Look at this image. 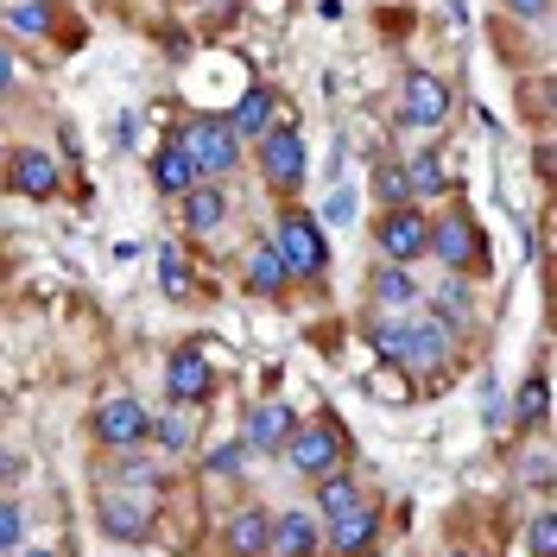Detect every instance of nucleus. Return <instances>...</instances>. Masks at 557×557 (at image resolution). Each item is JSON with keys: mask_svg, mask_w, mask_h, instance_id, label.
<instances>
[{"mask_svg": "<svg viewBox=\"0 0 557 557\" xmlns=\"http://www.w3.org/2000/svg\"><path fill=\"white\" fill-rule=\"evenodd\" d=\"M177 146H184V159L197 165V177H228L242 165V134L228 127V114H197V121H184V127H177Z\"/></svg>", "mask_w": 557, "mask_h": 557, "instance_id": "f257e3e1", "label": "nucleus"}, {"mask_svg": "<svg viewBox=\"0 0 557 557\" xmlns=\"http://www.w3.org/2000/svg\"><path fill=\"white\" fill-rule=\"evenodd\" d=\"M273 247H278V260H285L292 278H323L330 273V235H323V222H317L311 209H285Z\"/></svg>", "mask_w": 557, "mask_h": 557, "instance_id": "f03ea898", "label": "nucleus"}, {"mask_svg": "<svg viewBox=\"0 0 557 557\" xmlns=\"http://www.w3.org/2000/svg\"><path fill=\"white\" fill-rule=\"evenodd\" d=\"M278 456L292 462V475L323 482V475H336V469L348 462V444H343V431H336L330 418H311V424H292V437L278 444Z\"/></svg>", "mask_w": 557, "mask_h": 557, "instance_id": "7ed1b4c3", "label": "nucleus"}, {"mask_svg": "<svg viewBox=\"0 0 557 557\" xmlns=\"http://www.w3.org/2000/svg\"><path fill=\"white\" fill-rule=\"evenodd\" d=\"M424 253L431 260H444V273H482L487 260H482V235H475V222L462 215V209H444L437 222H431V235H424Z\"/></svg>", "mask_w": 557, "mask_h": 557, "instance_id": "20e7f679", "label": "nucleus"}, {"mask_svg": "<svg viewBox=\"0 0 557 557\" xmlns=\"http://www.w3.org/2000/svg\"><path fill=\"white\" fill-rule=\"evenodd\" d=\"M450 108H456V96H450L444 76H431V70H412V76H406V89H399V121H406L412 134H437V127L450 121Z\"/></svg>", "mask_w": 557, "mask_h": 557, "instance_id": "39448f33", "label": "nucleus"}, {"mask_svg": "<svg viewBox=\"0 0 557 557\" xmlns=\"http://www.w3.org/2000/svg\"><path fill=\"white\" fill-rule=\"evenodd\" d=\"M424 235H431V222H424V209L412 203H393L374 222V242H381V253L393 260V267H412V260H424Z\"/></svg>", "mask_w": 557, "mask_h": 557, "instance_id": "423d86ee", "label": "nucleus"}, {"mask_svg": "<svg viewBox=\"0 0 557 557\" xmlns=\"http://www.w3.org/2000/svg\"><path fill=\"white\" fill-rule=\"evenodd\" d=\"M260 177L273 184L278 197H292L305 184V134L298 127H267L260 134Z\"/></svg>", "mask_w": 557, "mask_h": 557, "instance_id": "0eeeda50", "label": "nucleus"}, {"mask_svg": "<svg viewBox=\"0 0 557 557\" xmlns=\"http://www.w3.org/2000/svg\"><path fill=\"white\" fill-rule=\"evenodd\" d=\"M152 500H159V494H127V487H108L96 520H102L108 539H121V545H146V539H152Z\"/></svg>", "mask_w": 557, "mask_h": 557, "instance_id": "6e6552de", "label": "nucleus"}, {"mask_svg": "<svg viewBox=\"0 0 557 557\" xmlns=\"http://www.w3.org/2000/svg\"><path fill=\"white\" fill-rule=\"evenodd\" d=\"M96 437H102L108 450H139L152 437V412L139 399H127V393H114V399L96 406Z\"/></svg>", "mask_w": 557, "mask_h": 557, "instance_id": "1a4fd4ad", "label": "nucleus"}, {"mask_svg": "<svg viewBox=\"0 0 557 557\" xmlns=\"http://www.w3.org/2000/svg\"><path fill=\"white\" fill-rule=\"evenodd\" d=\"M165 386H172L177 406H209V393H215V361H209V348L184 343L165 361Z\"/></svg>", "mask_w": 557, "mask_h": 557, "instance_id": "9d476101", "label": "nucleus"}, {"mask_svg": "<svg viewBox=\"0 0 557 557\" xmlns=\"http://www.w3.org/2000/svg\"><path fill=\"white\" fill-rule=\"evenodd\" d=\"M58 152H45V146H20L13 159H7V190H20V197H58Z\"/></svg>", "mask_w": 557, "mask_h": 557, "instance_id": "9b49d317", "label": "nucleus"}, {"mask_svg": "<svg viewBox=\"0 0 557 557\" xmlns=\"http://www.w3.org/2000/svg\"><path fill=\"white\" fill-rule=\"evenodd\" d=\"M374 539H381V513H374V500H368V494H361L348 513H336V520H330V552H336V557L374 552Z\"/></svg>", "mask_w": 557, "mask_h": 557, "instance_id": "f8f14e48", "label": "nucleus"}, {"mask_svg": "<svg viewBox=\"0 0 557 557\" xmlns=\"http://www.w3.org/2000/svg\"><path fill=\"white\" fill-rule=\"evenodd\" d=\"M368 298H374V311H381V317H406V311H418V305H424V292H418L412 267H393V260L374 273Z\"/></svg>", "mask_w": 557, "mask_h": 557, "instance_id": "ddd939ff", "label": "nucleus"}, {"mask_svg": "<svg viewBox=\"0 0 557 557\" xmlns=\"http://www.w3.org/2000/svg\"><path fill=\"white\" fill-rule=\"evenodd\" d=\"M292 424H298V412L285 406V399H260L253 412H247V424H242V437H247V450H278L285 437H292Z\"/></svg>", "mask_w": 557, "mask_h": 557, "instance_id": "4468645a", "label": "nucleus"}, {"mask_svg": "<svg viewBox=\"0 0 557 557\" xmlns=\"http://www.w3.org/2000/svg\"><path fill=\"white\" fill-rule=\"evenodd\" d=\"M273 552L278 557H317L323 552V525H317L311 507H292L273 520Z\"/></svg>", "mask_w": 557, "mask_h": 557, "instance_id": "2eb2a0df", "label": "nucleus"}, {"mask_svg": "<svg viewBox=\"0 0 557 557\" xmlns=\"http://www.w3.org/2000/svg\"><path fill=\"white\" fill-rule=\"evenodd\" d=\"M273 552V513L267 507H235L228 513V557H267Z\"/></svg>", "mask_w": 557, "mask_h": 557, "instance_id": "dca6fc26", "label": "nucleus"}, {"mask_svg": "<svg viewBox=\"0 0 557 557\" xmlns=\"http://www.w3.org/2000/svg\"><path fill=\"white\" fill-rule=\"evenodd\" d=\"M222 222H228V197H222V184H215V177H197V184H190V190H184V228H190V235H209V228H222Z\"/></svg>", "mask_w": 557, "mask_h": 557, "instance_id": "f3484780", "label": "nucleus"}, {"mask_svg": "<svg viewBox=\"0 0 557 557\" xmlns=\"http://www.w3.org/2000/svg\"><path fill=\"white\" fill-rule=\"evenodd\" d=\"M469 311H475V292H469V278H462V273H444V285L431 292V317H437L444 330H469Z\"/></svg>", "mask_w": 557, "mask_h": 557, "instance_id": "a211bd4d", "label": "nucleus"}, {"mask_svg": "<svg viewBox=\"0 0 557 557\" xmlns=\"http://www.w3.org/2000/svg\"><path fill=\"white\" fill-rule=\"evenodd\" d=\"M285 285H292V273H285L278 247L260 242L253 253H247V292H260V298H285Z\"/></svg>", "mask_w": 557, "mask_h": 557, "instance_id": "6ab92c4d", "label": "nucleus"}, {"mask_svg": "<svg viewBox=\"0 0 557 557\" xmlns=\"http://www.w3.org/2000/svg\"><path fill=\"white\" fill-rule=\"evenodd\" d=\"M273 114H278V96L267 89V83H253V89L242 96V108L228 114V127H235L242 139H260L267 127H273Z\"/></svg>", "mask_w": 557, "mask_h": 557, "instance_id": "aec40b11", "label": "nucleus"}, {"mask_svg": "<svg viewBox=\"0 0 557 557\" xmlns=\"http://www.w3.org/2000/svg\"><path fill=\"white\" fill-rule=\"evenodd\" d=\"M152 184H159V190H165V197H184V190H190V184H197V165H190V159H184V146H159V152H152Z\"/></svg>", "mask_w": 557, "mask_h": 557, "instance_id": "412c9836", "label": "nucleus"}, {"mask_svg": "<svg viewBox=\"0 0 557 557\" xmlns=\"http://www.w3.org/2000/svg\"><path fill=\"white\" fill-rule=\"evenodd\" d=\"M355 500H361V482L336 469V475H323V482H317V507H311V513H323V520H336V513H348Z\"/></svg>", "mask_w": 557, "mask_h": 557, "instance_id": "4be33fe9", "label": "nucleus"}, {"mask_svg": "<svg viewBox=\"0 0 557 557\" xmlns=\"http://www.w3.org/2000/svg\"><path fill=\"white\" fill-rule=\"evenodd\" d=\"M159 462L152 456H139V450H127L121 462H114V487H134V494H159Z\"/></svg>", "mask_w": 557, "mask_h": 557, "instance_id": "5701e85b", "label": "nucleus"}, {"mask_svg": "<svg viewBox=\"0 0 557 557\" xmlns=\"http://www.w3.org/2000/svg\"><path fill=\"white\" fill-rule=\"evenodd\" d=\"M7 26L26 33V38H45L58 26V7H51V0H20V7H7Z\"/></svg>", "mask_w": 557, "mask_h": 557, "instance_id": "b1692460", "label": "nucleus"}, {"mask_svg": "<svg viewBox=\"0 0 557 557\" xmlns=\"http://www.w3.org/2000/svg\"><path fill=\"white\" fill-rule=\"evenodd\" d=\"M513 406H520L525 424H545V418H552V381H545V374L532 368V374L520 381V393H513Z\"/></svg>", "mask_w": 557, "mask_h": 557, "instance_id": "393cba45", "label": "nucleus"}, {"mask_svg": "<svg viewBox=\"0 0 557 557\" xmlns=\"http://www.w3.org/2000/svg\"><path fill=\"white\" fill-rule=\"evenodd\" d=\"M406 190H412V197H437V190H444L437 152H412V159H406Z\"/></svg>", "mask_w": 557, "mask_h": 557, "instance_id": "a878e982", "label": "nucleus"}, {"mask_svg": "<svg viewBox=\"0 0 557 557\" xmlns=\"http://www.w3.org/2000/svg\"><path fill=\"white\" fill-rule=\"evenodd\" d=\"M247 456H253V450H247V437H228V444H215V450H209L203 469L215 475V482H235V475L247 469Z\"/></svg>", "mask_w": 557, "mask_h": 557, "instance_id": "bb28decb", "label": "nucleus"}, {"mask_svg": "<svg viewBox=\"0 0 557 557\" xmlns=\"http://www.w3.org/2000/svg\"><path fill=\"white\" fill-rule=\"evenodd\" d=\"M159 285H165V298H184L190 292V273H184V253L177 247H159Z\"/></svg>", "mask_w": 557, "mask_h": 557, "instance_id": "cd10ccee", "label": "nucleus"}, {"mask_svg": "<svg viewBox=\"0 0 557 557\" xmlns=\"http://www.w3.org/2000/svg\"><path fill=\"white\" fill-rule=\"evenodd\" d=\"M525 545H532V557H557V513H532Z\"/></svg>", "mask_w": 557, "mask_h": 557, "instance_id": "c85d7f7f", "label": "nucleus"}, {"mask_svg": "<svg viewBox=\"0 0 557 557\" xmlns=\"http://www.w3.org/2000/svg\"><path fill=\"white\" fill-rule=\"evenodd\" d=\"M374 190H381V203H412V190H406V165H381V177H374Z\"/></svg>", "mask_w": 557, "mask_h": 557, "instance_id": "c756f323", "label": "nucleus"}, {"mask_svg": "<svg viewBox=\"0 0 557 557\" xmlns=\"http://www.w3.org/2000/svg\"><path fill=\"white\" fill-rule=\"evenodd\" d=\"M20 532H26V513H20L13 500H0V557L20 545Z\"/></svg>", "mask_w": 557, "mask_h": 557, "instance_id": "7c9ffc66", "label": "nucleus"}, {"mask_svg": "<svg viewBox=\"0 0 557 557\" xmlns=\"http://www.w3.org/2000/svg\"><path fill=\"white\" fill-rule=\"evenodd\" d=\"M152 431H159L165 450H184V444H190V424H184V418H152Z\"/></svg>", "mask_w": 557, "mask_h": 557, "instance_id": "2f4dec72", "label": "nucleus"}, {"mask_svg": "<svg viewBox=\"0 0 557 557\" xmlns=\"http://www.w3.org/2000/svg\"><path fill=\"white\" fill-rule=\"evenodd\" d=\"M525 482H532V487H552V456H545V450L525 456Z\"/></svg>", "mask_w": 557, "mask_h": 557, "instance_id": "473e14b6", "label": "nucleus"}, {"mask_svg": "<svg viewBox=\"0 0 557 557\" xmlns=\"http://www.w3.org/2000/svg\"><path fill=\"white\" fill-rule=\"evenodd\" d=\"M348 215H355V197H348V190H336V197L323 203V222H348Z\"/></svg>", "mask_w": 557, "mask_h": 557, "instance_id": "72a5a7b5", "label": "nucleus"}, {"mask_svg": "<svg viewBox=\"0 0 557 557\" xmlns=\"http://www.w3.org/2000/svg\"><path fill=\"white\" fill-rule=\"evenodd\" d=\"M507 7H513L520 20H545V13H552V0H507Z\"/></svg>", "mask_w": 557, "mask_h": 557, "instance_id": "f704fd0d", "label": "nucleus"}, {"mask_svg": "<svg viewBox=\"0 0 557 557\" xmlns=\"http://www.w3.org/2000/svg\"><path fill=\"white\" fill-rule=\"evenodd\" d=\"M0 89H13V58L0 51Z\"/></svg>", "mask_w": 557, "mask_h": 557, "instance_id": "c9c22d12", "label": "nucleus"}, {"mask_svg": "<svg viewBox=\"0 0 557 557\" xmlns=\"http://www.w3.org/2000/svg\"><path fill=\"white\" fill-rule=\"evenodd\" d=\"M26 557H58V552H26Z\"/></svg>", "mask_w": 557, "mask_h": 557, "instance_id": "e433bc0d", "label": "nucleus"}]
</instances>
